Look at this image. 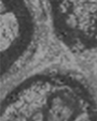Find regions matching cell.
Wrapping results in <instances>:
<instances>
[{
	"label": "cell",
	"mask_w": 97,
	"mask_h": 121,
	"mask_svg": "<svg viewBox=\"0 0 97 121\" xmlns=\"http://www.w3.org/2000/svg\"><path fill=\"white\" fill-rule=\"evenodd\" d=\"M39 29L30 0H0L1 78L23 70L35 55Z\"/></svg>",
	"instance_id": "2"
},
{
	"label": "cell",
	"mask_w": 97,
	"mask_h": 121,
	"mask_svg": "<svg viewBox=\"0 0 97 121\" xmlns=\"http://www.w3.org/2000/svg\"><path fill=\"white\" fill-rule=\"evenodd\" d=\"M0 121H97V91L78 71L48 66L3 96Z\"/></svg>",
	"instance_id": "1"
},
{
	"label": "cell",
	"mask_w": 97,
	"mask_h": 121,
	"mask_svg": "<svg viewBox=\"0 0 97 121\" xmlns=\"http://www.w3.org/2000/svg\"><path fill=\"white\" fill-rule=\"evenodd\" d=\"M56 38L74 54L97 49V0H46Z\"/></svg>",
	"instance_id": "3"
}]
</instances>
